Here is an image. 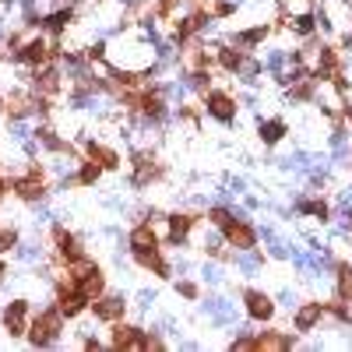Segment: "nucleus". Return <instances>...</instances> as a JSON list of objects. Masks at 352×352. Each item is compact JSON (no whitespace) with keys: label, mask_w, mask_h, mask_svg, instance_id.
Listing matches in <instances>:
<instances>
[{"label":"nucleus","mask_w":352,"mask_h":352,"mask_svg":"<svg viewBox=\"0 0 352 352\" xmlns=\"http://www.w3.org/2000/svg\"><path fill=\"white\" fill-rule=\"evenodd\" d=\"M211 218H215V222H218V225H229V211H222V208L215 211V215H211Z\"/></svg>","instance_id":"14"},{"label":"nucleus","mask_w":352,"mask_h":352,"mask_svg":"<svg viewBox=\"0 0 352 352\" xmlns=\"http://www.w3.org/2000/svg\"><path fill=\"white\" fill-rule=\"evenodd\" d=\"M222 64H225V67H240V57H236V53H222Z\"/></svg>","instance_id":"13"},{"label":"nucleus","mask_w":352,"mask_h":352,"mask_svg":"<svg viewBox=\"0 0 352 352\" xmlns=\"http://www.w3.org/2000/svg\"><path fill=\"white\" fill-rule=\"evenodd\" d=\"M211 113H215V116H222V120H229V116H232V102H229V99H225V95H211Z\"/></svg>","instance_id":"2"},{"label":"nucleus","mask_w":352,"mask_h":352,"mask_svg":"<svg viewBox=\"0 0 352 352\" xmlns=\"http://www.w3.org/2000/svg\"><path fill=\"white\" fill-rule=\"evenodd\" d=\"M208 310H211V317H215V321H232V306H229L225 299H211Z\"/></svg>","instance_id":"3"},{"label":"nucleus","mask_w":352,"mask_h":352,"mask_svg":"<svg viewBox=\"0 0 352 352\" xmlns=\"http://www.w3.org/2000/svg\"><path fill=\"white\" fill-rule=\"evenodd\" d=\"M317 317H321V306H303V310H299V317H296V324H299V328H310Z\"/></svg>","instance_id":"4"},{"label":"nucleus","mask_w":352,"mask_h":352,"mask_svg":"<svg viewBox=\"0 0 352 352\" xmlns=\"http://www.w3.org/2000/svg\"><path fill=\"white\" fill-rule=\"evenodd\" d=\"M261 134H264V141H279L282 138V124H279V120L264 124V127H261Z\"/></svg>","instance_id":"6"},{"label":"nucleus","mask_w":352,"mask_h":352,"mask_svg":"<svg viewBox=\"0 0 352 352\" xmlns=\"http://www.w3.org/2000/svg\"><path fill=\"white\" fill-rule=\"evenodd\" d=\"M232 240L240 247H250V229H232Z\"/></svg>","instance_id":"9"},{"label":"nucleus","mask_w":352,"mask_h":352,"mask_svg":"<svg viewBox=\"0 0 352 352\" xmlns=\"http://www.w3.org/2000/svg\"><path fill=\"white\" fill-rule=\"evenodd\" d=\"M342 296H352V271L342 268Z\"/></svg>","instance_id":"10"},{"label":"nucleus","mask_w":352,"mask_h":352,"mask_svg":"<svg viewBox=\"0 0 352 352\" xmlns=\"http://www.w3.org/2000/svg\"><path fill=\"white\" fill-rule=\"evenodd\" d=\"M247 303H250V314H254V317H268V314H271V303H268V296H261V292H250Z\"/></svg>","instance_id":"1"},{"label":"nucleus","mask_w":352,"mask_h":352,"mask_svg":"<svg viewBox=\"0 0 352 352\" xmlns=\"http://www.w3.org/2000/svg\"><path fill=\"white\" fill-rule=\"evenodd\" d=\"M205 279H208V282H218L222 275H218V268H205Z\"/></svg>","instance_id":"16"},{"label":"nucleus","mask_w":352,"mask_h":352,"mask_svg":"<svg viewBox=\"0 0 352 352\" xmlns=\"http://www.w3.org/2000/svg\"><path fill=\"white\" fill-rule=\"evenodd\" d=\"M99 314H102V317H116V314H120V299H106V303L99 306Z\"/></svg>","instance_id":"8"},{"label":"nucleus","mask_w":352,"mask_h":352,"mask_svg":"<svg viewBox=\"0 0 352 352\" xmlns=\"http://www.w3.org/2000/svg\"><path fill=\"white\" fill-rule=\"evenodd\" d=\"M21 317H25V306H21V303H18V306H11V310H7V328H11V331H18V328H21Z\"/></svg>","instance_id":"5"},{"label":"nucleus","mask_w":352,"mask_h":352,"mask_svg":"<svg viewBox=\"0 0 352 352\" xmlns=\"http://www.w3.org/2000/svg\"><path fill=\"white\" fill-rule=\"evenodd\" d=\"M257 268V257H240V271H254Z\"/></svg>","instance_id":"12"},{"label":"nucleus","mask_w":352,"mask_h":352,"mask_svg":"<svg viewBox=\"0 0 352 352\" xmlns=\"http://www.w3.org/2000/svg\"><path fill=\"white\" fill-rule=\"evenodd\" d=\"M134 247H138V250H148V247H151V232H148V229H138V232H134Z\"/></svg>","instance_id":"7"},{"label":"nucleus","mask_w":352,"mask_h":352,"mask_svg":"<svg viewBox=\"0 0 352 352\" xmlns=\"http://www.w3.org/2000/svg\"><path fill=\"white\" fill-rule=\"evenodd\" d=\"M310 25H314L310 18H296V28H299V32H310Z\"/></svg>","instance_id":"15"},{"label":"nucleus","mask_w":352,"mask_h":352,"mask_svg":"<svg viewBox=\"0 0 352 352\" xmlns=\"http://www.w3.org/2000/svg\"><path fill=\"white\" fill-rule=\"evenodd\" d=\"M81 310V296H67V303H64V314H77Z\"/></svg>","instance_id":"11"},{"label":"nucleus","mask_w":352,"mask_h":352,"mask_svg":"<svg viewBox=\"0 0 352 352\" xmlns=\"http://www.w3.org/2000/svg\"><path fill=\"white\" fill-rule=\"evenodd\" d=\"M342 205H352V190H345V194H342Z\"/></svg>","instance_id":"17"}]
</instances>
